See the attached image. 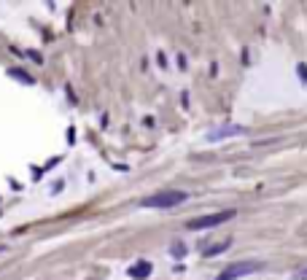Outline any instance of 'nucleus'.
<instances>
[{"instance_id": "nucleus-3", "label": "nucleus", "mask_w": 307, "mask_h": 280, "mask_svg": "<svg viewBox=\"0 0 307 280\" xmlns=\"http://www.w3.org/2000/svg\"><path fill=\"white\" fill-rule=\"evenodd\" d=\"M262 267H264L262 261H237V264H229V267H226L216 280H237V277L254 275V272H259Z\"/></svg>"}, {"instance_id": "nucleus-1", "label": "nucleus", "mask_w": 307, "mask_h": 280, "mask_svg": "<svg viewBox=\"0 0 307 280\" xmlns=\"http://www.w3.org/2000/svg\"><path fill=\"white\" fill-rule=\"evenodd\" d=\"M186 202V191H178V189H164V191H156L151 197H146L140 202V207H175V205H183Z\"/></svg>"}, {"instance_id": "nucleus-5", "label": "nucleus", "mask_w": 307, "mask_h": 280, "mask_svg": "<svg viewBox=\"0 0 307 280\" xmlns=\"http://www.w3.org/2000/svg\"><path fill=\"white\" fill-rule=\"evenodd\" d=\"M148 275H151V264H148V261H138L135 267L130 269V277H135V280H143Z\"/></svg>"}, {"instance_id": "nucleus-7", "label": "nucleus", "mask_w": 307, "mask_h": 280, "mask_svg": "<svg viewBox=\"0 0 307 280\" xmlns=\"http://www.w3.org/2000/svg\"><path fill=\"white\" fill-rule=\"evenodd\" d=\"M294 277H296V280H307V269H299Z\"/></svg>"}, {"instance_id": "nucleus-6", "label": "nucleus", "mask_w": 307, "mask_h": 280, "mask_svg": "<svg viewBox=\"0 0 307 280\" xmlns=\"http://www.w3.org/2000/svg\"><path fill=\"white\" fill-rule=\"evenodd\" d=\"M226 245H229V240H226V243H221V245H213L210 251H205V256H216V253H221V251H226Z\"/></svg>"}, {"instance_id": "nucleus-8", "label": "nucleus", "mask_w": 307, "mask_h": 280, "mask_svg": "<svg viewBox=\"0 0 307 280\" xmlns=\"http://www.w3.org/2000/svg\"><path fill=\"white\" fill-rule=\"evenodd\" d=\"M0 251H3V248H0Z\"/></svg>"}, {"instance_id": "nucleus-2", "label": "nucleus", "mask_w": 307, "mask_h": 280, "mask_svg": "<svg viewBox=\"0 0 307 280\" xmlns=\"http://www.w3.org/2000/svg\"><path fill=\"white\" fill-rule=\"evenodd\" d=\"M229 219H234V210H218V213H208V216H197L186 224V229L192 232H200V229H213V227H221Z\"/></svg>"}, {"instance_id": "nucleus-4", "label": "nucleus", "mask_w": 307, "mask_h": 280, "mask_svg": "<svg viewBox=\"0 0 307 280\" xmlns=\"http://www.w3.org/2000/svg\"><path fill=\"white\" fill-rule=\"evenodd\" d=\"M232 135H245V127H237V124H226V127H218L208 135V140H221V137H232Z\"/></svg>"}]
</instances>
